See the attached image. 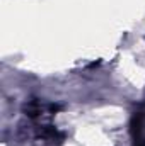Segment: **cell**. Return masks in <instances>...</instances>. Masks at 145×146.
I'll return each mask as SVG.
<instances>
[{
	"label": "cell",
	"instance_id": "6da1fadb",
	"mask_svg": "<svg viewBox=\"0 0 145 146\" xmlns=\"http://www.w3.org/2000/svg\"><path fill=\"white\" fill-rule=\"evenodd\" d=\"M39 136L46 141H51V143H62V139H63V133H60L53 126H43L39 129Z\"/></svg>",
	"mask_w": 145,
	"mask_h": 146
},
{
	"label": "cell",
	"instance_id": "3957f363",
	"mask_svg": "<svg viewBox=\"0 0 145 146\" xmlns=\"http://www.w3.org/2000/svg\"><path fill=\"white\" fill-rule=\"evenodd\" d=\"M135 146H145V139L144 138H137L135 139Z\"/></svg>",
	"mask_w": 145,
	"mask_h": 146
},
{
	"label": "cell",
	"instance_id": "7a4b0ae2",
	"mask_svg": "<svg viewBox=\"0 0 145 146\" xmlns=\"http://www.w3.org/2000/svg\"><path fill=\"white\" fill-rule=\"evenodd\" d=\"M43 110V106L38 102V100H29L26 106H24V112L28 117H38Z\"/></svg>",
	"mask_w": 145,
	"mask_h": 146
}]
</instances>
